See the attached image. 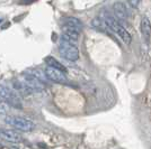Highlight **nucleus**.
I'll use <instances>...</instances> for the list:
<instances>
[{
    "label": "nucleus",
    "mask_w": 151,
    "mask_h": 149,
    "mask_svg": "<svg viewBox=\"0 0 151 149\" xmlns=\"http://www.w3.org/2000/svg\"><path fill=\"white\" fill-rule=\"evenodd\" d=\"M64 27H69L71 29H75L77 31H82V23L76 17H68V18L64 19Z\"/></svg>",
    "instance_id": "9d476101"
},
{
    "label": "nucleus",
    "mask_w": 151,
    "mask_h": 149,
    "mask_svg": "<svg viewBox=\"0 0 151 149\" xmlns=\"http://www.w3.org/2000/svg\"><path fill=\"white\" fill-rule=\"evenodd\" d=\"M130 4H131L132 6H138L139 5V2H130Z\"/></svg>",
    "instance_id": "2eb2a0df"
},
{
    "label": "nucleus",
    "mask_w": 151,
    "mask_h": 149,
    "mask_svg": "<svg viewBox=\"0 0 151 149\" xmlns=\"http://www.w3.org/2000/svg\"><path fill=\"white\" fill-rule=\"evenodd\" d=\"M101 18L106 23V25L108 26L109 31L115 33V34L117 35V37L120 38L123 43L126 44V45H129V44L131 43L132 37H131L130 33L126 31L123 26L121 25L120 21H119L117 19L114 18L113 16H111L109 13H103V16H101Z\"/></svg>",
    "instance_id": "f257e3e1"
},
{
    "label": "nucleus",
    "mask_w": 151,
    "mask_h": 149,
    "mask_svg": "<svg viewBox=\"0 0 151 149\" xmlns=\"http://www.w3.org/2000/svg\"><path fill=\"white\" fill-rule=\"evenodd\" d=\"M45 75H46V77H47L50 81L54 82V83L65 84V83L68 82V79H67V76L64 75V73H62V72L59 71V70L50 67V66H47L46 70H45Z\"/></svg>",
    "instance_id": "39448f33"
},
{
    "label": "nucleus",
    "mask_w": 151,
    "mask_h": 149,
    "mask_svg": "<svg viewBox=\"0 0 151 149\" xmlns=\"http://www.w3.org/2000/svg\"><path fill=\"white\" fill-rule=\"evenodd\" d=\"M59 52L63 58L75 62L79 58V50L73 43L67 42L64 39H60L59 44Z\"/></svg>",
    "instance_id": "20e7f679"
},
{
    "label": "nucleus",
    "mask_w": 151,
    "mask_h": 149,
    "mask_svg": "<svg viewBox=\"0 0 151 149\" xmlns=\"http://www.w3.org/2000/svg\"><path fill=\"white\" fill-rule=\"evenodd\" d=\"M28 74H31L32 76H34L35 79H37L38 81H41L42 83H44V82L49 81V79L46 77V75H45V72H42V71H40V70H29V71H26Z\"/></svg>",
    "instance_id": "ddd939ff"
},
{
    "label": "nucleus",
    "mask_w": 151,
    "mask_h": 149,
    "mask_svg": "<svg viewBox=\"0 0 151 149\" xmlns=\"http://www.w3.org/2000/svg\"><path fill=\"white\" fill-rule=\"evenodd\" d=\"M23 81L25 82L26 84L31 87L34 92H41V91L44 90V83L38 81L37 79H35L31 74H28L26 71L23 73Z\"/></svg>",
    "instance_id": "423d86ee"
},
{
    "label": "nucleus",
    "mask_w": 151,
    "mask_h": 149,
    "mask_svg": "<svg viewBox=\"0 0 151 149\" xmlns=\"http://www.w3.org/2000/svg\"><path fill=\"white\" fill-rule=\"evenodd\" d=\"M113 10L115 16L121 20H126L129 17V13H127V9H126L125 5L123 2H115L113 5Z\"/></svg>",
    "instance_id": "1a4fd4ad"
},
{
    "label": "nucleus",
    "mask_w": 151,
    "mask_h": 149,
    "mask_svg": "<svg viewBox=\"0 0 151 149\" xmlns=\"http://www.w3.org/2000/svg\"><path fill=\"white\" fill-rule=\"evenodd\" d=\"M0 138L9 143H18L22 139L18 132L14 130H7V129H0Z\"/></svg>",
    "instance_id": "0eeeda50"
},
{
    "label": "nucleus",
    "mask_w": 151,
    "mask_h": 149,
    "mask_svg": "<svg viewBox=\"0 0 151 149\" xmlns=\"http://www.w3.org/2000/svg\"><path fill=\"white\" fill-rule=\"evenodd\" d=\"M140 31H141L142 35L145 38L151 37V23L147 17H143L141 19V21H140Z\"/></svg>",
    "instance_id": "9b49d317"
},
{
    "label": "nucleus",
    "mask_w": 151,
    "mask_h": 149,
    "mask_svg": "<svg viewBox=\"0 0 151 149\" xmlns=\"http://www.w3.org/2000/svg\"><path fill=\"white\" fill-rule=\"evenodd\" d=\"M0 100L13 108L23 109V103L18 93L6 85H0Z\"/></svg>",
    "instance_id": "7ed1b4c3"
},
{
    "label": "nucleus",
    "mask_w": 151,
    "mask_h": 149,
    "mask_svg": "<svg viewBox=\"0 0 151 149\" xmlns=\"http://www.w3.org/2000/svg\"><path fill=\"white\" fill-rule=\"evenodd\" d=\"M10 149H18V148H17V147H12Z\"/></svg>",
    "instance_id": "dca6fc26"
},
{
    "label": "nucleus",
    "mask_w": 151,
    "mask_h": 149,
    "mask_svg": "<svg viewBox=\"0 0 151 149\" xmlns=\"http://www.w3.org/2000/svg\"><path fill=\"white\" fill-rule=\"evenodd\" d=\"M45 62L47 63V65H49L50 67L59 70V71H61L62 73H65V72H67V68L64 67L60 62H58L57 60H55L54 57H52V56H47V57H45Z\"/></svg>",
    "instance_id": "f8f14e48"
},
{
    "label": "nucleus",
    "mask_w": 151,
    "mask_h": 149,
    "mask_svg": "<svg viewBox=\"0 0 151 149\" xmlns=\"http://www.w3.org/2000/svg\"><path fill=\"white\" fill-rule=\"evenodd\" d=\"M5 122L9 126H12L14 129L23 132H29L35 129V123L31 119L19 116H7L5 118Z\"/></svg>",
    "instance_id": "f03ea898"
},
{
    "label": "nucleus",
    "mask_w": 151,
    "mask_h": 149,
    "mask_svg": "<svg viewBox=\"0 0 151 149\" xmlns=\"http://www.w3.org/2000/svg\"><path fill=\"white\" fill-rule=\"evenodd\" d=\"M13 87L16 92H18V93L22 94V95H25V96L26 95H29V94H32L34 92L23 80H22V81H20V80H14Z\"/></svg>",
    "instance_id": "6e6552de"
},
{
    "label": "nucleus",
    "mask_w": 151,
    "mask_h": 149,
    "mask_svg": "<svg viewBox=\"0 0 151 149\" xmlns=\"http://www.w3.org/2000/svg\"><path fill=\"white\" fill-rule=\"evenodd\" d=\"M7 112V108L5 106V102H2L0 100V113H6Z\"/></svg>",
    "instance_id": "4468645a"
}]
</instances>
